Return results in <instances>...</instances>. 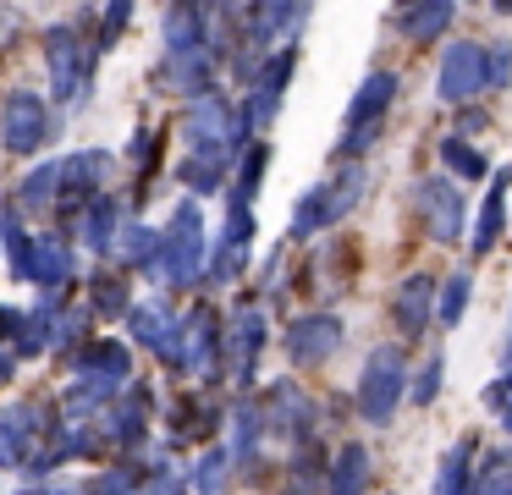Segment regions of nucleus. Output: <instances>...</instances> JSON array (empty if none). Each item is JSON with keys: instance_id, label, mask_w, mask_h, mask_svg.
Masks as SVG:
<instances>
[{"instance_id": "obj_1", "label": "nucleus", "mask_w": 512, "mask_h": 495, "mask_svg": "<svg viewBox=\"0 0 512 495\" xmlns=\"http://www.w3.org/2000/svg\"><path fill=\"white\" fill-rule=\"evenodd\" d=\"M369 193V171L364 160H342L325 182H314L309 193H298V204H292V237H314V231L336 226V220H347L358 209V198Z\"/></svg>"}, {"instance_id": "obj_2", "label": "nucleus", "mask_w": 512, "mask_h": 495, "mask_svg": "<svg viewBox=\"0 0 512 495\" xmlns=\"http://www.w3.org/2000/svg\"><path fill=\"white\" fill-rule=\"evenodd\" d=\"M204 253H210V231H204V209L193 198H182L171 209L166 231H160V281L171 292H188L193 281H204Z\"/></svg>"}, {"instance_id": "obj_3", "label": "nucleus", "mask_w": 512, "mask_h": 495, "mask_svg": "<svg viewBox=\"0 0 512 495\" xmlns=\"http://www.w3.org/2000/svg\"><path fill=\"white\" fill-rule=\"evenodd\" d=\"M397 105V72L391 66H375L364 83L353 88L347 99V116H342V143H336V160H364L369 143L386 132V116Z\"/></svg>"}, {"instance_id": "obj_4", "label": "nucleus", "mask_w": 512, "mask_h": 495, "mask_svg": "<svg viewBox=\"0 0 512 495\" xmlns=\"http://www.w3.org/2000/svg\"><path fill=\"white\" fill-rule=\"evenodd\" d=\"M402 402H408V358H402L397 341H380V347H369L364 369H358L353 407L364 424H391V413Z\"/></svg>"}, {"instance_id": "obj_5", "label": "nucleus", "mask_w": 512, "mask_h": 495, "mask_svg": "<svg viewBox=\"0 0 512 495\" xmlns=\"http://www.w3.org/2000/svg\"><path fill=\"white\" fill-rule=\"evenodd\" d=\"M94 66H100V55H94L89 33H83L78 22H50L45 28V72H50L56 105H72L78 94H89Z\"/></svg>"}, {"instance_id": "obj_6", "label": "nucleus", "mask_w": 512, "mask_h": 495, "mask_svg": "<svg viewBox=\"0 0 512 495\" xmlns=\"http://www.w3.org/2000/svg\"><path fill=\"white\" fill-rule=\"evenodd\" d=\"M56 132H61V116L50 110L45 94L12 88V94L0 99V149L12 154V160H34Z\"/></svg>"}, {"instance_id": "obj_7", "label": "nucleus", "mask_w": 512, "mask_h": 495, "mask_svg": "<svg viewBox=\"0 0 512 495\" xmlns=\"http://www.w3.org/2000/svg\"><path fill=\"white\" fill-rule=\"evenodd\" d=\"M182 138H188V149H226V154H243L248 143H254V132L243 127V116H237V105L221 94V88H210V94L188 99L182 105Z\"/></svg>"}, {"instance_id": "obj_8", "label": "nucleus", "mask_w": 512, "mask_h": 495, "mask_svg": "<svg viewBox=\"0 0 512 495\" xmlns=\"http://www.w3.org/2000/svg\"><path fill=\"white\" fill-rule=\"evenodd\" d=\"M270 347V319L259 303H243L232 319L221 325V374L237 385V391H254V374H259V358Z\"/></svg>"}, {"instance_id": "obj_9", "label": "nucleus", "mask_w": 512, "mask_h": 495, "mask_svg": "<svg viewBox=\"0 0 512 495\" xmlns=\"http://www.w3.org/2000/svg\"><path fill=\"white\" fill-rule=\"evenodd\" d=\"M111 171H116L111 149H78V154H67V160H56V215L67 220V226H78L83 204L105 193Z\"/></svg>"}, {"instance_id": "obj_10", "label": "nucleus", "mask_w": 512, "mask_h": 495, "mask_svg": "<svg viewBox=\"0 0 512 495\" xmlns=\"http://www.w3.org/2000/svg\"><path fill=\"white\" fill-rule=\"evenodd\" d=\"M50 429H56V407L39 402V396H23V402L0 407V468L23 473L28 462L39 457Z\"/></svg>"}, {"instance_id": "obj_11", "label": "nucleus", "mask_w": 512, "mask_h": 495, "mask_svg": "<svg viewBox=\"0 0 512 495\" xmlns=\"http://www.w3.org/2000/svg\"><path fill=\"white\" fill-rule=\"evenodd\" d=\"M413 215H419V226L430 231L441 248L463 242L468 204H463V193H457V182H446V176H419V182H413Z\"/></svg>"}, {"instance_id": "obj_12", "label": "nucleus", "mask_w": 512, "mask_h": 495, "mask_svg": "<svg viewBox=\"0 0 512 495\" xmlns=\"http://www.w3.org/2000/svg\"><path fill=\"white\" fill-rule=\"evenodd\" d=\"M254 402H259V418H265V435H287L292 446L314 440V424H320V402H314V396L303 391L298 380H276L265 396H254Z\"/></svg>"}, {"instance_id": "obj_13", "label": "nucleus", "mask_w": 512, "mask_h": 495, "mask_svg": "<svg viewBox=\"0 0 512 495\" xmlns=\"http://www.w3.org/2000/svg\"><path fill=\"white\" fill-rule=\"evenodd\" d=\"M490 88V61H485V44L479 39H452L441 50V66H435V94L446 105H468Z\"/></svg>"}, {"instance_id": "obj_14", "label": "nucleus", "mask_w": 512, "mask_h": 495, "mask_svg": "<svg viewBox=\"0 0 512 495\" xmlns=\"http://www.w3.org/2000/svg\"><path fill=\"white\" fill-rule=\"evenodd\" d=\"M149 413H155V391H149V385H127V391L94 418L100 446L105 451H138L149 440Z\"/></svg>"}, {"instance_id": "obj_15", "label": "nucleus", "mask_w": 512, "mask_h": 495, "mask_svg": "<svg viewBox=\"0 0 512 495\" xmlns=\"http://www.w3.org/2000/svg\"><path fill=\"white\" fill-rule=\"evenodd\" d=\"M182 374L199 380V391H210L221 380V319H215L210 303L182 314Z\"/></svg>"}, {"instance_id": "obj_16", "label": "nucleus", "mask_w": 512, "mask_h": 495, "mask_svg": "<svg viewBox=\"0 0 512 495\" xmlns=\"http://www.w3.org/2000/svg\"><path fill=\"white\" fill-rule=\"evenodd\" d=\"M342 336L347 325L336 314H325V308H314V314H298L287 325V336H281V347H287V358L298 363V369H325V363L342 352Z\"/></svg>"}, {"instance_id": "obj_17", "label": "nucleus", "mask_w": 512, "mask_h": 495, "mask_svg": "<svg viewBox=\"0 0 512 495\" xmlns=\"http://www.w3.org/2000/svg\"><path fill=\"white\" fill-rule=\"evenodd\" d=\"M248 248H254V209L226 204V226H221V237L210 242V253H204V281L232 286L237 275L248 270Z\"/></svg>"}, {"instance_id": "obj_18", "label": "nucleus", "mask_w": 512, "mask_h": 495, "mask_svg": "<svg viewBox=\"0 0 512 495\" xmlns=\"http://www.w3.org/2000/svg\"><path fill=\"white\" fill-rule=\"evenodd\" d=\"M122 325H127V336H133L138 347L155 352L171 374H182V319L171 314L166 303H133Z\"/></svg>"}, {"instance_id": "obj_19", "label": "nucleus", "mask_w": 512, "mask_h": 495, "mask_svg": "<svg viewBox=\"0 0 512 495\" xmlns=\"http://www.w3.org/2000/svg\"><path fill=\"white\" fill-rule=\"evenodd\" d=\"M215 72H221V61H215L210 50H166L160 55V66L149 72V83H155V94H177V99H199L215 88Z\"/></svg>"}, {"instance_id": "obj_20", "label": "nucleus", "mask_w": 512, "mask_h": 495, "mask_svg": "<svg viewBox=\"0 0 512 495\" xmlns=\"http://www.w3.org/2000/svg\"><path fill=\"white\" fill-rule=\"evenodd\" d=\"M430 319H435V275H424V270L402 275L397 292H391V325L408 341H419L430 330Z\"/></svg>"}, {"instance_id": "obj_21", "label": "nucleus", "mask_w": 512, "mask_h": 495, "mask_svg": "<svg viewBox=\"0 0 512 495\" xmlns=\"http://www.w3.org/2000/svg\"><path fill=\"white\" fill-rule=\"evenodd\" d=\"M67 369L72 374H89V380L127 385V380H133V352H127V341H116V336H89L78 352H67Z\"/></svg>"}, {"instance_id": "obj_22", "label": "nucleus", "mask_w": 512, "mask_h": 495, "mask_svg": "<svg viewBox=\"0 0 512 495\" xmlns=\"http://www.w3.org/2000/svg\"><path fill=\"white\" fill-rule=\"evenodd\" d=\"M72 281H78V248H72L67 237H34V275H28V286H39V292H72Z\"/></svg>"}, {"instance_id": "obj_23", "label": "nucleus", "mask_w": 512, "mask_h": 495, "mask_svg": "<svg viewBox=\"0 0 512 495\" xmlns=\"http://www.w3.org/2000/svg\"><path fill=\"white\" fill-rule=\"evenodd\" d=\"M61 308H67V297H61V292H45V297H39V308H23V336L12 341V358H17V363L56 352V325H61Z\"/></svg>"}, {"instance_id": "obj_24", "label": "nucleus", "mask_w": 512, "mask_h": 495, "mask_svg": "<svg viewBox=\"0 0 512 495\" xmlns=\"http://www.w3.org/2000/svg\"><path fill=\"white\" fill-rule=\"evenodd\" d=\"M111 259L122 264V270H138V275H149V281H160V231L127 215L122 226H116Z\"/></svg>"}, {"instance_id": "obj_25", "label": "nucleus", "mask_w": 512, "mask_h": 495, "mask_svg": "<svg viewBox=\"0 0 512 495\" xmlns=\"http://www.w3.org/2000/svg\"><path fill=\"white\" fill-rule=\"evenodd\" d=\"M232 160L237 154H226V149H188L177 165V182L188 187V198L199 204V198L221 193V187L232 182Z\"/></svg>"}, {"instance_id": "obj_26", "label": "nucleus", "mask_w": 512, "mask_h": 495, "mask_svg": "<svg viewBox=\"0 0 512 495\" xmlns=\"http://www.w3.org/2000/svg\"><path fill=\"white\" fill-rule=\"evenodd\" d=\"M215 6H166L160 11V39L166 50H210Z\"/></svg>"}, {"instance_id": "obj_27", "label": "nucleus", "mask_w": 512, "mask_h": 495, "mask_svg": "<svg viewBox=\"0 0 512 495\" xmlns=\"http://www.w3.org/2000/svg\"><path fill=\"white\" fill-rule=\"evenodd\" d=\"M226 424H232V440H226L232 468L259 473V446H265V418H259V402H254V396H243V402L226 413Z\"/></svg>"}, {"instance_id": "obj_28", "label": "nucleus", "mask_w": 512, "mask_h": 495, "mask_svg": "<svg viewBox=\"0 0 512 495\" xmlns=\"http://www.w3.org/2000/svg\"><path fill=\"white\" fill-rule=\"evenodd\" d=\"M369 473H375L369 446L364 440H342L325 462V495H369Z\"/></svg>"}, {"instance_id": "obj_29", "label": "nucleus", "mask_w": 512, "mask_h": 495, "mask_svg": "<svg viewBox=\"0 0 512 495\" xmlns=\"http://www.w3.org/2000/svg\"><path fill=\"white\" fill-rule=\"evenodd\" d=\"M221 424H226V407L210 391L177 396V407H171V440H210L215 446V429Z\"/></svg>"}, {"instance_id": "obj_30", "label": "nucleus", "mask_w": 512, "mask_h": 495, "mask_svg": "<svg viewBox=\"0 0 512 495\" xmlns=\"http://www.w3.org/2000/svg\"><path fill=\"white\" fill-rule=\"evenodd\" d=\"M452 22H457V6H452V0H419V6H397V11H391V28H397L402 39H413V44L441 39Z\"/></svg>"}, {"instance_id": "obj_31", "label": "nucleus", "mask_w": 512, "mask_h": 495, "mask_svg": "<svg viewBox=\"0 0 512 495\" xmlns=\"http://www.w3.org/2000/svg\"><path fill=\"white\" fill-rule=\"evenodd\" d=\"M116 226H122V204H116L111 193H100V198H89V204H83V215H78V226H72V231H78V248L111 259Z\"/></svg>"}, {"instance_id": "obj_32", "label": "nucleus", "mask_w": 512, "mask_h": 495, "mask_svg": "<svg viewBox=\"0 0 512 495\" xmlns=\"http://www.w3.org/2000/svg\"><path fill=\"white\" fill-rule=\"evenodd\" d=\"M232 182H226V204H243V209H254V193H259V182H265V171H270V143L265 138H254L243 154L232 160Z\"/></svg>"}, {"instance_id": "obj_33", "label": "nucleus", "mask_w": 512, "mask_h": 495, "mask_svg": "<svg viewBox=\"0 0 512 495\" xmlns=\"http://www.w3.org/2000/svg\"><path fill=\"white\" fill-rule=\"evenodd\" d=\"M507 187H512V165L490 176V193L479 204V226H474V253H490L501 242V231H507Z\"/></svg>"}, {"instance_id": "obj_34", "label": "nucleus", "mask_w": 512, "mask_h": 495, "mask_svg": "<svg viewBox=\"0 0 512 495\" xmlns=\"http://www.w3.org/2000/svg\"><path fill=\"white\" fill-rule=\"evenodd\" d=\"M237 479L232 457H226V446H204L199 457H193V468L182 473V484H188V495H226Z\"/></svg>"}, {"instance_id": "obj_35", "label": "nucleus", "mask_w": 512, "mask_h": 495, "mask_svg": "<svg viewBox=\"0 0 512 495\" xmlns=\"http://www.w3.org/2000/svg\"><path fill=\"white\" fill-rule=\"evenodd\" d=\"M468 484H474V435L452 440V446L441 451L430 490H435V495H468Z\"/></svg>"}, {"instance_id": "obj_36", "label": "nucleus", "mask_w": 512, "mask_h": 495, "mask_svg": "<svg viewBox=\"0 0 512 495\" xmlns=\"http://www.w3.org/2000/svg\"><path fill=\"white\" fill-rule=\"evenodd\" d=\"M12 209H17V215H56V160L34 165V171L17 182Z\"/></svg>"}, {"instance_id": "obj_37", "label": "nucleus", "mask_w": 512, "mask_h": 495, "mask_svg": "<svg viewBox=\"0 0 512 495\" xmlns=\"http://www.w3.org/2000/svg\"><path fill=\"white\" fill-rule=\"evenodd\" d=\"M468 495H512V446H490L474 457V484Z\"/></svg>"}, {"instance_id": "obj_38", "label": "nucleus", "mask_w": 512, "mask_h": 495, "mask_svg": "<svg viewBox=\"0 0 512 495\" xmlns=\"http://www.w3.org/2000/svg\"><path fill=\"white\" fill-rule=\"evenodd\" d=\"M127 308H133V297H127V281H122V275L94 270V275H89V314H94V319H127Z\"/></svg>"}, {"instance_id": "obj_39", "label": "nucleus", "mask_w": 512, "mask_h": 495, "mask_svg": "<svg viewBox=\"0 0 512 495\" xmlns=\"http://www.w3.org/2000/svg\"><path fill=\"white\" fill-rule=\"evenodd\" d=\"M468 292H474V275L468 270H452L441 286H435V325H463V314H468Z\"/></svg>"}, {"instance_id": "obj_40", "label": "nucleus", "mask_w": 512, "mask_h": 495, "mask_svg": "<svg viewBox=\"0 0 512 495\" xmlns=\"http://www.w3.org/2000/svg\"><path fill=\"white\" fill-rule=\"evenodd\" d=\"M435 154H441L446 171L463 176V182H485V176H490V160H485V154H479L468 138H457V132H452V138H441V149H435Z\"/></svg>"}, {"instance_id": "obj_41", "label": "nucleus", "mask_w": 512, "mask_h": 495, "mask_svg": "<svg viewBox=\"0 0 512 495\" xmlns=\"http://www.w3.org/2000/svg\"><path fill=\"white\" fill-rule=\"evenodd\" d=\"M292 490H309V484H325V451L320 440H303V446H292Z\"/></svg>"}, {"instance_id": "obj_42", "label": "nucleus", "mask_w": 512, "mask_h": 495, "mask_svg": "<svg viewBox=\"0 0 512 495\" xmlns=\"http://www.w3.org/2000/svg\"><path fill=\"white\" fill-rule=\"evenodd\" d=\"M78 495H138V462H116V468H100Z\"/></svg>"}, {"instance_id": "obj_43", "label": "nucleus", "mask_w": 512, "mask_h": 495, "mask_svg": "<svg viewBox=\"0 0 512 495\" xmlns=\"http://www.w3.org/2000/svg\"><path fill=\"white\" fill-rule=\"evenodd\" d=\"M127 22H133V6L127 0H111V6L100 11V28L89 33V44H94V55H105V50H116V39L127 33Z\"/></svg>"}, {"instance_id": "obj_44", "label": "nucleus", "mask_w": 512, "mask_h": 495, "mask_svg": "<svg viewBox=\"0 0 512 495\" xmlns=\"http://www.w3.org/2000/svg\"><path fill=\"white\" fill-rule=\"evenodd\" d=\"M441 380H446V352H430V358H424V369L408 374V396L419 407H430L435 396H441Z\"/></svg>"}, {"instance_id": "obj_45", "label": "nucleus", "mask_w": 512, "mask_h": 495, "mask_svg": "<svg viewBox=\"0 0 512 495\" xmlns=\"http://www.w3.org/2000/svg\"><path fill=\"white\" fill-rule=\"evenodd\" d=\"M485 61H490V88H507L512 83V44H485Z\"/></svg>"}, {"instance_id": "obj_46", "label": "nucleus", "mask_w": 512, "mask_h": 495, "mask_svg": "<svg viewBox=\"0 0 512 495\" xmlns=\"http://www.w3.org/2000/svg\"><path fill=\"white\" fill-rule=\"evenodd\" d=\"M17 336H23V308L0 303V347H6V341H17Z\"/></svg>"}, {"instance_id": "obj_47", "label": "nucleus", "mask_w": 512, "mask_h": 495, "mask_svg": "<svg viewBox=\"0 0 512 495\" xmlns=\"http://www.w3.org/2000/svg\"><path fill=\"white\" fill-rule=\"evenodd\" d=\"M17 380V358H12V347H0V385H12Z\"/></svg>"}, {"instance_id": "obj_48", "label": "nucleus", "mask_w": 512, "mask_h": 495, "mask_svg": "<svg viewBox=\"0 0 512 495\" xmlns=\"http://www.w3.org/2000/svg\"><path fill=\"white\" fill-rule=\"evenodd\" d=\"M23 495H78V490H72V484H34V490H23Z\"/></svg>"}, {"instance_id": "obj_49", "label": "nucleus", "mask_w": 512, "mask_h": 495, "mask_svg": "<svg viewBox=\"0 0 512 495\" xmlns=\"http://www.w3.org/2000/svg\"><path fill=\"white\" fill-rule=\"evenodd\" d=\"M496 413H501V424H507V435H512V396H507V402L496 407Z\"/></svg>"}, {"instance_id": "obj_50", "label": "nucleus", "mask_w": 512, "mask_h": 495, "mask_svg": "<svg viewBox=\"0 0 512 495\" xmlns=\"http://www.w3.org/2000/svg\"><path fill=\"white\" fill-rule=\"evenodd\" d=\"M512 352V314H507V341H501V358H507Z\"/></svg>"}]
</instances>
